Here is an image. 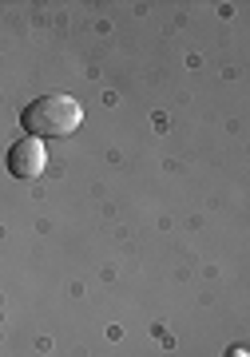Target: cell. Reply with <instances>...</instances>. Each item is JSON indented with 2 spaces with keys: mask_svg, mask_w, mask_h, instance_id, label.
Listing matches in <instances>:
<instances>
[{
  "mask_svg": "<svg viewBox=\"0 0 250 357\" xmlns=\"http://www.w3.org/2000/svg\"><path fill=\"white\" fill-rule=\"evenodd\" d=\"M4 167L13 171L16 178H36L44 167H48V155H44V143L24 135V139H16L4 155Z\"/></svg>",
  "mask_w": 250,
  "mask_h": 357,
  "instance_id": "cell-2",
  "label": "cell"
},
{
  "mask_svg": "<svg viewBox=\"0 0 250 357\" xmlns=\"http://www.w3.org/2000/svg\"><path fill=\"white\" fill-rule=\"evenodd\" d=\"M84 123V107L72 96H36L20 112V128L32 135V139H68L75 128Z\"/></svg>",
  "mask_w": 250,
  "mask_h": 357,
  "instance_id": "cell-1",
  "label": "cell"
},
{
  "mask_svg": "<svg viewBox=\"0 0 250 357\" xmlns=\"http://www.w3.org/2000/svg\"><path fill=\"white\" fill-rule=\"evenodd\" d=\"M226 357H250V354L242 349V345H230V349H226Z\"/></svg>",
  "mask_w": 250,
  "mask_h": 357,
  "instance_id": "cell-3",
  "label": "cell"
}]
</instances>
